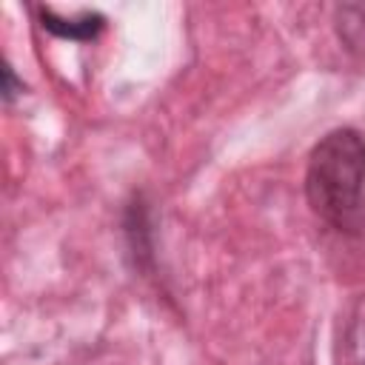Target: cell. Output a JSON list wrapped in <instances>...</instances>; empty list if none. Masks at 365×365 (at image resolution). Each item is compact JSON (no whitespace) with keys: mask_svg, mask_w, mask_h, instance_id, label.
<instances>
[{"mask_svg":"<svg viewBox=\"0 0 365 365\" xmlns=\"http://www.w3.org/2000/svg\"><path fill=\"white\" fill-rule=\"evenodd\" d=\"M336 31L351 51L365 54V3L339 6L336 9Z\"/></svg>","mask_w":365,"mask_h":365,"instance_id":"3","label":"cell"},{"mask_svg":"<svg viewBox=\"0 0 365 365\" xmlns=\"http://www.w3.org/2000/svg\"><path fill=\"white\" fill-rule=\"evenodd\" d=\"M20 91H23V83H17L11 66H6V68H3V97H6V103H9L14 94H20Z\"/></svg>","mask_w":365,"mask_h":365,"instance_id":"4","label":"cell"},{"mask_svg":"<svg viewBox=\"0 0 365 365\" xmlns=\"http://www.w3.org/2000/svg\"><path fill=\"white\" fill-rule=\"evenodd\" d=\"M305 197L314 214L334 228L365 231V140L356 128H334L314 145Z\"/></svg>","mask_w":365,"mask_h":365,"instance_id":"1","label":"cell"},{"mask_svg":"<svg viewBox=\"0 0 365 365\" xmlns=\"http://www.w3.org/2000/svg\"><path fill=\"white\" fill-rule=\"evenodd\" d=\"M40 20H43V29L66 40H91L103 29V17L97 11H83L66 20V17H57L51 9H40Z\"/></svg>","mask_w":365,"mask_h":365,"instance_id":"2","label":"cell"}]
</instances>
